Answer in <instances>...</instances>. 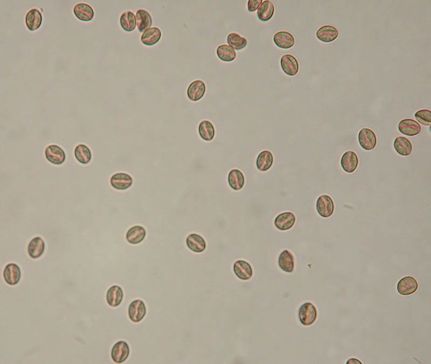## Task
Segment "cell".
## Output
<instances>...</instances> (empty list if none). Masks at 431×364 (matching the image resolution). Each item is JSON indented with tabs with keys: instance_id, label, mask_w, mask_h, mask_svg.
Listing matches in <instances>:
<instances>
[{
	"instance_id": "obj_4",
	"label": "cell",
	"mask_w": 431,
	"mask_h": 364,
	"mask_svg": "<svg viewBox=\"0 0 431 364\" xmlns=\"http://www.w3.org/2000/svg\"><path fill=\"white\" fill-rule=\"evenodd\" d=\"M400 132L410 137L417 136L422 131V127L416 121L411 119H403L398 124Z\"/></svg>"
},
{
	"instance_id": "obj_16",
	"label": "cell",
	"mask_w": 431,
	"mask_h": 364,
	"mask_svg": "<svg viewBox=\"0 0 431 364\" xmlns=\"http://www.w3.org/2000/svg\"><path fill=\"white\" fill-rule=\"evenodd\" d=\"M133 184L131 176L127 174L119 173L113 175L111 179V184L113 188L118 190H126Z\"/></svg>"
},
{
	"instance_id": "obj_30",
	"label": "cell",
	"mask_w": 431,
	"mask_h": 364,
	"mask_svg": "<svg viewBox=\"0 0 431 364\" xmlns=\"http://www.w3.org/2000/svg\"><path fill=\"white\" fill-rule=\"evenodd\" d=\"M273 163V156L268 150H264L259 155L257 159V167L259 170L263 171H267L271 168Z\"/></svg>"
},
{
	"instance_id": "obj_15",
	"label": "cell",
	"mask_w": 431,
	"mask_h": 364,
	"mask_svg": "<svg viewBox=\"0 0 431 364\" xmlns=\"http://www.w3.org/2000/svg\"><path fill=\"white\" fill-rule=\"evenodd\" d=\"M205 90V83L202 81L196 80L190 85L187 91V95L191 101H199L204 96Z\"/></svg>"
},
{
	"instance_id": "obj_10",
	"label": "cell",
	"mask_w": 431,
	"mask_h": 364,
	"mask_svg": "<svg viewBox=\"0 0 431 364\" xmlns=\"http://www.w3.org/2000/svg\"><path fill=\"white\" fill-rule=\"evenodd\" d=\"M282 68L286 74L294 76L298 74L299 64L293 56L289 54L284 55L280 61Z\"/></svg>"
},
{
	"instance_id": "obj_26",
	"label": "cell",
	"mask_w": 431,
	"mask_h": 364,
	"mask_svg": "<svg viewBox=\"0 0 431 364\" xmlns=\"http://www.w3.org/2000/svg\"><path fill=\"white\" fill-rule=\"evenodd\" d=\"M394 148L396 151L402 156H409L412 151V145L411 142L406 137H398L394 140Z\"/></svg>"
},
{
	"instance_id": "obj_2",
	"label": "cell",
	"mask_w": 431,
	"mask_h": 364,
	"mask_svg": "<svg viewBox=\"0 0 431 364\" xmlns=\"http://www.w3.org/2000/svg\"><path fill=\"white\" fill-rule=\"evenodd\" d=\"M358 142L363 149L371 150L375 148L377 144L376 134L371 129L363 128L358 134Z\"/></svg>"
},
{
	"instance_id": "obj_14",
	"label": "cell",
	"mask_w": 431,
	"mask_h": 364,
	"mask_svg": "<svg viewBox=\"0 0 431 364\" xmlns=\"http://www.w3.org/2000/svg\"><path fill=\"white\" fill-rule=\"evenodd\" d=\"M74 13L76 18L84 22H90L94 18L95 13L89 4L80 3L76 5Z\"/></svg>"
},
{
	"instance_id": "obj_27",
	"label": "cell",
	"mask_w": 431,
	"mask_h": 364,
	"mask_svg": "<svg viewBox=\"0 0 431 364\" xmlns=\"http://www.w3.org/2000/svg\"><path fill=\"white\" fill-rule=\"evenodd\" d=\"M278 262L280 268L283 271L289 273L293 272L294 257L293 255L288 251L285 250L280 255Z\"/></svg>"
},
{
	"instance_id": "obj_7",
	"label": "cell",
	"mask_w": 431,
	"mask_h": 364,
	"mask_svg": "<svg viewBox=\"0 0 431 364\" xmlns=\"http://www.w3.org/2000/svg\"><path fill=\"white\" fill-rule=\"evenodd\" d=\"M418 288L417 280L411 277L402 278L398 282L397 287L398 293L403 296H408L414 293Z\"/></svg>"
},
{
	"instance_id": "obj_17",
	"label": "cell",
	"mask_w": 431,
	"mask_h": 364,
	"mask_svg": "<svg viewBox=\"0 0 431 364\" xmlns=\"http://www.w3.org/2000/svg\"><path fill=\"white\" fill-rule=\"evenodd\" d=\"M273 41L278 47L288 49L293 47L295 44L293 36L287 32H279L274 35Z\"/></svg>"
},
{
	"instance_id": "obj_35",
	"label": "cell",
	"mask_w": 431,
	"mask_h": 364,
	"mask_svg": "<svg viewBox=\"0 0 431 364\" xmlns=\"http://www.w3.org/2000/svg\"><path fill=\"white\" fill-rule=\"evenodd\" d=\"M227 43L233 49L240 50L246 47L247 44L246 39L236 33H231L227 36Z\"/></svg>"
},
{
	"instance_id": "obj_22",
	"label": "cell",
	"mask_w": 431,
	"mask_h": 364,
	"mask_svg": "<svg viewBox=\"0 0 431 364\" xmlns=\"http://www.w3.org/2000/svg\"><path fill=\"white\" fill-rule=\"evenodd\" d=\"M146 236V230L140 226H133L127 231L126 234L127 241L132 244H137L141 243Z\"/></svg>"
},
{
	"instance_id": "obj_37",
	"label": "cell",
	"mask_w": 431,
	"mask_h": 364,
	"mask_svg": "<svg viewBox=\"0 0 431 364\" xmlns=\"http://www.w3.org/2000/svg\"><path fill=\"white\" fill-rule=\"evenodd\" d=\"M263 0H249L248 2V10L250 12H254L261 6Z\"/></svg>"
},
{
	"instance_id": "obj_6",
	"label": "cell",
	"mask_w": 431,
	"mask_h": 364,
	"mask_svg": "<svg viewBox=\"0 0 431 364\" xmlns=\"http://www.w3.org/2000/svg\"><path fill=\"white\" fill-rule=\"evenodd\" d=\"M45 157L49 162L57 165L63 164L66 159L64 150L55 145H50L46 149Z\"/></svg>"
},
{
	"instance_id": "obj_25",
	"label": "cell",
	"mask_w": 431,
	"mask_h": 364,
	"mask_svg": "<svg viewBox=\"0 0 431 364\" xmlns=\"http://www.w3.org/2000/svg\"><path fill=\"white\" fill-rule=\"evenodd\" d=\"M123 297L122 289L118 285H113L107 291L106 300L109 305L116 307L121 304Z\"/></svg>"
},
{
	"instance_id": "obj_29",
	"label": "cell",
	"mask_w": 431,
	"mask_h": 364,
	"mask_svg": "<svg viewBox=\"0 0 431 364\" xmlns=\"http://www.w3.org/2000/svg\"><path fill=\"white\" fill-rule=\"evenodd\" d=\"M274 13V6L272 2L267 0L264 1L259 8L257 16L259 20L263 22L268 21L271 20Z\"/></svg>"
},
{
	"instance_id": "obj_33",
	"label": "cell",
	"mask_w": 431,
	"mask_h": 364,
	"mask_svg": "<svg viewBox=\"0 0 431 364\" xmlns=\"http://www.w3.org/2000/svg\"><path fill=\"white\" fill-rule=\"evenodd\" d=\"M75 155L79 162L84 165L89 164L92 158L90 150L86 145L80 144L75 149Z\"/></svg>"
},
{
	"instance_id": "obj_13",
	"label": "cell",
	"mask_w": 431,
	"mask_h": 364,
	"mask_svg": "<svg viewBox=\"0 0 431 364\" xmlns=\"http://www.w3.org/2000/svg\"><path fill=\"white\" fill-rule=\"evenodd\" d=\"M341 164L346 172H354L358 165V158L356 153L351 150L345 152L341 158Z\"/></svg>"
},
{
	"instance_id": "obj_36",
	"label": "cell",
	"mask_w": 431,
	"mask_h": 364,
	"mask_svg": "<svg viewBox=\"0 0 431 364\" xmlns=\"http://www.w3.org/2000/svg\"><path fill=\"white\" fill-rule=\"evenodd\" d=\"M414 116L416 120L425 126L430 127L431 124V112L430 110L424 109L417 111Z\"/></svg>"
},
{
	"instance_id": "obj_18",
	"label": "cell",
	"mask_w": 431,
	"mask_h": 364,
	"mask_svg": "<svg viewBox=\"0 0 431 364\" xmlns=\"http://www.w3.org/2000/svg\"><path fill=\"white\" fill-rule=\"evenodd\" d=\"M296 218L292 213L285 212L279 215L274 221L275 226L280 231H287L293 226Z\"/></svg>"
},
{
	"instance_id": "obj_31",
	"label": "cell",
	"mask_w": 431,
	"mask_h": 364,
	"mask_svg": "<svg viewBox=\"0 0 431 364\" xmlns=\"http://www.w3.org/2000/svg\"><path fill=\"white\" fill-rule=\"evenodd\" d=\"M120 23L124 31L127 32H132L136 28V17L132 12H124L121 15Z\"/></svg>"
},
{
	"instance_id": "obj_8",
	"label": "cell",
	"mask_w": 431,
	"mask_h": 364,
	"mask_svg": "<svg viewBox=\"0 0 431 364\" xmlns=\"http://www.w3.org/2000/svg\"><path fill=\"white\" fill-rule=\"evenodd\" d=\"M129 355V347L127 343L119 341L112 348L111 356L113 361L121 364L125 361Z\"/></svg>"
},
{
	"instance_id": "obj_5",
	"label": "cell",
	"mask_w": 431,
	"mask_h": 364,
	"mask_svg": "<svg viewBox=\"0 0 431 364\" xmlns=\"http://www.w3.org/2000/svg\"><path fill=\"white\" fill-rule=\"evenodd\" d=\"M146 314V308L144 303L141 300H136L129 306L128 315L129 319L138 323L141 321Z\"/></svg>"
},
{
	"instance_id": "obj_28",
	"label": "cell",
	"mask_w": 431,
	"mask_h": 364,
	"mask_svg": "<svg viewBox=\"0 0 431 364\" xmlns=\"http://www.w3.org/2000/svg\"><path fill=\"white\" fill-rule=\"evenodd\" d=\"M228 182L233 190H241L245 183V178L240 170H233L230 171L228 176Z\"/></svg>"
},
{
	"instance_id": "obj_38",
	"label": "cell",
	"mask_w": 431,
	"mask_h": 364,
	"mask_svg": "<svg viewBox=\"0 0 431 364\" xmlns=\"http://www.w3.org/2000/svg\"><path fill=\"white\" fill-rule=\"evenodd\" d=\"M347 364H362V363L356 358H350L347 361Z\"/></svg>"
},
{
	"instance_id": "obj_12",
	"label": "cell",
	"mask_w": 431,
	"mask_h": 364,
	"mask_svg": "<svg viewBox=\"0 0 431 364\" xmlns=\"http://www.w3.org/2000/svg\"><path fill=\"white\" fill-rule=\"evenodd\" d=\"M43 17L39 10L34 8L26 15L25 21L28 29L31 32L38 30L42 23Z\"/></svg>"
},
{
	"instance_id": "obj_19",
	"label": "cell",
	"mask_w": 431,
	"mask_h": 364,
	"mask_svg": "<svg viewBox=\"0 0 431 364\" xmlns=\"http://www.w3.org/2000/svg\"><path fill=\"white\" fill-rule=\"evenodd\" d=\"M233 270L237 277L242 280H248L252 277L253 270L250 264L243 260L235 263Z\"/></svg>"
},
{
	"instance_id": "obj_32",
	"label": "cell",
	"mask_w": 431,
	"mask_h": 364,
	"mask_svg": "<svg viewBox=\"0 0 431 364\" xmlns=\"http://www.w3.org/2000/svg\"><path fill=\"white\" fill-rule=\"evenodd\" d=\"M217 55L223 62H230L236 58V53L230 45L223 44L217 49Z\"/></svg>"
},
{
	"instance_id": "obj_34",
	"label": "cell",
	"mask_w": 431,
	"mask_h": 364,
	"mask_svg": "<svg viewBox=\"0 0 431 364\" xmlns=\"http://www.w3.org/2000/svg\"><path fill=\"white\" fill-rule=\"evenodd\" d=\"M201 137L205 141H211L215 136V128L212 124L208 121H202L199 127Z\"/></svg>"
},
{
	"instance_id": "obj_21",
	"label": "cell",
	"mask_w": 431,
	"mask_h": 364,
	"mask_svg": "<svg viewBox=\"0 0 431 364\" xmlns=\"http://www.w3.org/2000/svg\"><path fill=\"white\" fill-rule=\"evenodd\" d=\"M186 245L191 251L200 253L203 252L206 248V243L204 238L197 234H191L186 240Z\"/></svg>"
},
{
	"instance_id": "obj_9",
	"label": "cell",
	"mask_w": 431,
	"mask_h": 364,
	"mask_svg": "<svg viewBox=\"0 0 431 364\" xmlns=\"http://www.w3.org/2000/svg\"><path fill=\"white\" fill-rule=\"evenodd\" d=\"M3 277L5 281L9 285L18 284L21 277V272L18 265L15 263L7 264L4 270Z\"/></svg>"
},
{
	"instance_id": "obj_20",
	"label": "cell",
	"mask_w": 431,
	"mask_h": 364,
	"mask_svg": "<svg viewBox=\"0 0 431 364\" xmlns=\"http://www.w3.org/2000/svg\"><path fill=\"white\" fill-rule=\"evenodd\" d=\"M45 248L44 240L40 237H36L29 242L28 252L33 258H38L43 254Z\"/></svg>"
},
{
	"instance_id": "obj_1",
	"label": "cell",
	"mask_w": 431,
	"mask_h": 364,
	"mask_svg": "<svg viewBox=\"0 0 431 364\" xmlns=\"http://www.w3.org/2000/svg\"><path fill=\"white\" fill-rule=\"evenodd\" d=\"M299 317L301 324L304 325L313 324L317 317V311L315 306L310 302L301 305L299 311Z\"/></svg>"
},
{
	"instance_id": "obj_11",
	"label": "cell",
	"mask_w": 431,
	"mask_h": 364,
	"mask_svg": "<svg viewBox=\"0 0 431 364\" xmlns=\"http://www.w3.org/2000/svg\"><path fill=\"white\" fill-rule=\"evenodd\" d=\"M339 30L334 26L326 25L321 27L316 32V37L325 43H330L339 37Z\"/></svg>"
},
{
	"instance_id": "obj_3",
	"label": "cell",
	"mask_w": 431,
	"mask_h": 364,
	"mask_svg": "<svg viewBox=\"0 0 431 364\" xmlns=\"http://www.w3.org/2000/svg\"><path fill=\"white\" fill-rule=\"evenodd\" d=\"M316 210L321 216L324 218L329 217L334 211L333 200L328 195L320 196L316 202Z\"/></svg>"
},
{
	"instance_id": "obj_24",
	"label": "cell",
	"mask_w": 431,
	"mask_h": 364,
	"mask_svg": "<svg viewBox=\"0 0 431 364\" xmlns=\"http://www.w3.org/2000/svg\"><path fill=\"white\" fill-rule=\"evenodd\" d=\"M137 25L140 33H144L152 24V18L146 10L139 9L136 14Z\"/></svg>"
},
{
	"instance_id": "obj_23",
	"label": "cell",
	"mask_w": 431,
	"mask_h": 364,
	"mask_svg": "<svg viewBox=\"0 0 431 364\" xmlns=\"http://www.w3.org/2000/svg\"><path fill=\"white\" fill-rule=\"evenodd\" d=\"M162 33L160 29L153 27L148 29L142 36L141 41L145 45L152 46L157 44L162 38Z\"/></svg>"
}]
</instances>
